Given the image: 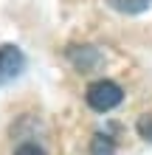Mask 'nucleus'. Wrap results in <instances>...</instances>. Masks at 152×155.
I'll return each instance as SVG.
<instances>
[{
	"instance_id": "f257e3e1",
	"label": "nucleus",
	"mask_w": 152,
	"mask_h": 155,
	"mask_svg": "<svg viewBox=\"0 0 152 155\" xmlns=\"http://www.w3.org/2000/svg\"><path fill=\"white\" fill-rule=\"evenodd\" d=\"M121 99H124V90H121L118 82H113V79L93 82V85L87 87V93H85L87 107L96 110V113H107V110H113V107H118Z\"/></svg>"
},
{
	"instance_id": "0eeeda50",
	"label": "nucleus",
	"mask_w": 152,
	"mask_h": 155,
	"mask_svg": "<svg viewBox=\"0 0 152 155\" xmlns=\"http://www.w3.org/2000/svg\"><path fill=\"white\" fill-rule=\"evenodd\" d=\"M14 155H48V152L42 150L40 144H31V141H25V144H20V147L14 150Z\"/></svg>"
},
{
	"instance_id": "39448f33",
	"label": "nucleus",
	"mask_w": 152,
	"mask_h": 155,
	"mask_svg": "<svg viewBox=\"0 0 152 155\" xmlns=\"http://www.w3.org/2000/svg\"><path fill=\"white\" fill-rule=\"evenodd\" d=\"M90 155H115V141L107 133H96L90 138Z\"/></svg>"
},
{
	"instance_id": "7ed1b4c3",
	"label": "nucleus",
	"mask_w": 152,
	"mask_h": 155,
	"mask_svg": "<svg viewBox=\"0 0 152 155\" xmlns=\"http://www.w3.org/2000/svg\"><path fill=\"white\" fill-rule=\"evenodd\" d=\"M25 68V57L17 45H3L0 48V85L3 82H11L23 74Z\"/></svg>"
},
{
	"instance_id": "f03ea898",
	"label": "nucleus",
	"mask_w": 152,
	"mask_h": 155,
	"mask_svg": "<svg viewBox=\"0 0 152 155\" xmlns=\"http://www.w3.org/2000/svg\"><path fill=\"white\" fill-rule=\"evenodd\" d=\"M65 54H68L70 65H73L79 74H90V71H96V68H102V65H104L102 54L96 51L93 45H70Z\"/></svg>"
},
{
	"instance_id": "20e7f679",
	"label": "nucleus",
	"mask_w": 152,
	"mask_h": 155,
	"mask_svg": "<svg viewBox=\"0 0 152 155\" xmlns=\"http://www.w3.org/2000/svg\"><path fill=\"white\" fill-rule=\"evenodd\" d=\"M107 6H110L113 12H118V14L138 17V14H144L152 6V0H107Z\"/></svg>"
},
{
	"instance_id": "423d86ee",
	"label": "nucleus",
	"mask_w": 152,
	"mask_h": 155,
	"mask_svg": "<svg viewBox=\"0 0 152 155\" xmlns=\"http://www.w3.org/2000/svg\"><path fill=\"white\" fill-rule=\"evenodd\" d=\"M135 130H138V135H141L144 141L152 144V116H141L138 121H135Z\"/></svg>"
}]
</instances>
